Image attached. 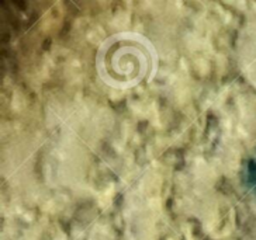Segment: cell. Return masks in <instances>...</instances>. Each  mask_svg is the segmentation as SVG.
<instances>
[{
    "label": "cell",
    "instance_id": "1",
    "mask_svg": "<svg viewBox=\"0 0 256 240\" xmlns=\"http://www.w3.org/2000/svg\"><path fill=\"white\" fill-rule=\"evenodd\" d=\"M150 42L136 34H117L100 48L98 72L114 87H128L142 80L151 66Z\"/></svg>",
    "mask_w": 256,
    "mask_h": 240
},
{
    "label": "cell",
    "instance_id": "2",
    "mask_svg": "<svg viewBox=\"0 0 256 240\" xmlns=\"http://www.w3.org/2000/svg\"><path fill=\"white\" fill-rule=\"evenodd\" d=\"M244 180L254 193H256V155L246 162L244 167Z\"/></svg>",
    "mask_w": 256,
    "mask_h": 240
}]
</instances>
